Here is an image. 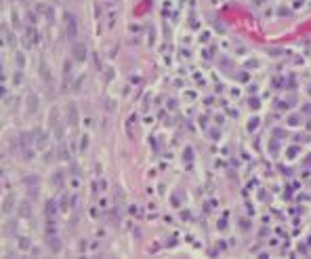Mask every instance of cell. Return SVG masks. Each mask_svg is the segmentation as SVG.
I'll list each match as a JSON object with an SVG mask.
<instances>
[{
	"label": "cell",
	"mask_w": 311,
	"mask_h": 259,
	"mask_svg": "<svg viewBox=\"0 0 311 259\" xmlns=\"http://www.w3.org/2000/svg\"><path fill=\"white\" fill-rule=\"evenodd\" d=\"M67 32H69V38H74V36H76V32H78V28H76V19H74V17H69Z\"/></svg>",
	"instance_id": "cell-2"
},
{
	"label": "cell",
	"mask_w": 311,
	"mask_h": 259,
	"mask_svg": "<svg viewBox=\"0 0 311 259\" xmlns=\"http://www.w3.org/2000/svg\"><path fill=\"white\" fill-rule=\"evenodd\" d=\"M49 245L53 246V249H57V251L61 249V242H59V238H51V242H49Z\"/></svg>",
	"instance_id": "cell-3"
},
{
	"label": "cell",
	"mask_w": 311,
	"mask_h": 259,
	"mask_svg": "<svg viewBox=\"0 0 311 259\" xmlns=\"http://www.w3.org/2000/svg\"><path fill=\"white\" fill-rule=\"evenodd\" d=\"M84 57H86V49H84V44L76 42V44H74V59H76V61H84Z\"/></svg>",
	"instance_id": "cell-1"
}]
</instances>
